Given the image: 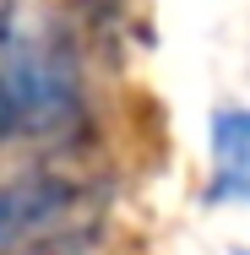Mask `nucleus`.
Returning <instances> with one entry per match:
<instances>
[{
  "instance_id": "nucleus-1",
  "label": "nucleus",
  "mask_w": 250,
  "mask_h": 255,
  "mask_svg": "<svg viewBox=\"0 0 250 255\" xmlns=\"http://www.w3.org/2000/svg\"><path fill=\"white\" fill-rule=\"evenodd\" d=\"M0 98L22 136H60L82 120V65L44 0H0Z\"/></svg>"
},
{
  "instance_id": "nucleus-2",
  "label": "nucleus",
  "mask_w": 250,
  "mask_h": 255,
  "mask_svg": "<svg viewBox=\"0 0 250 255\" xmlns=\"http://www.w3.org/2000/svg\"><path fill=\"white\" fill-rule=\"evenodd\" d=\"M82 201V190L60 174H22L0 185V250L16 245H38L49 234L71 228V212Z\"/></svg>"
},
{
  "instance_id": "nucleus-3",
  "label": "nucleus",
  "mask_w": 250,
  "mask_h": 255,
  "mask_svg": "<svg viewBox=\"0 0 250 255\" xmlns=\"http://www.w3.org/2000/svg\"><path fill=\"white\" fill-rule=\"evenodd\" d=\"M212 163H218V196H250V109L212 114Z\"/></svg>"
},
{
  "instance_id": "nucleus-4",
  "label": "nucleus",
  "mask_w": 250,
  "mask_h": 255,
  "mask_svg": "<svg viewBox=\"0 0 250 255\" xmlns=\"http://www.w3.org/2000/svg\"><path fill=\"white\" fill-rule=\"evenodd\" d=\"M0 255H87V234H49L38 245H16V250H0Z\"/></svg>"
},
{
  "instance_id": "nucleus-5",
  "label": "nucleus",
  "mask_w": 250,
  "mask_h": 255,
  "mask_svg": "<svg viewBox=\"0 0 250 255\" xmlns=\"http://www.w3.org/2000/svg\"><path fill=\"white\" fill-rule=\"evenodd\" d=\"M0 136H11V114H5V98H0Z\"/></svg>"
},
{
  "instance_id": "nucleus-6",
  "label": "nucleus",
  "mask_w": 250,
  "mask_h": 255,
  "mask_svg": "<svg viewBox=\"0 0 250 255\" xmlns=\"http://www.w3.org/2000/svg\"><path fill=\"white\" fill-rule=\"evenodd\" d=\"M240 255H250V250H240Z\"/></svg>"
}]
</instances>
